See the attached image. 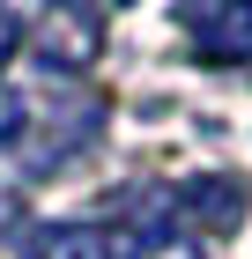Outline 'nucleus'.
Masks as SVG:
<instances>
[{
  "mask_svg": "<svg viewBox=\"0 0 252 259\" xmlns=\"http://www.w3.org/2000/svg\"><path fill=\"white\" fill-rule=\"evenodd\" d=\"M97 126H104V97H59V74H45V89H0V156L22 178L89 148Z\"/></svg>",
  "mask_w": 252,
  "mask_h": 259,
  "instance_id": "obj_1",
  "label": "nucleus"
},
{
  "mask_svg": "<svg viewBox=\"0 0 252 259\" xmlns=\"http://www.w3.org/2000/svg\"><path fill=\"white\" fill-rule=\"evenodd\" d=\"M178 30L208 67L252 60V0H178Z\"/></svg>",
  "mask_w": 252,
  "mask_h": 259,
  "instance_id": "obj_2",
  "label": "nucleus"
},
{
  "mask_svg": "<svg viewBox=\"0 0 252 259\" xmlns=\"http://www.w3.org/2000/svg\"><path fill=\"white\" fill-rule=\"evenodd\" d=\"M97 15H89V8H75V0H59L52 15L38 22V30H30V60L45 67V74H82V67L97 60Z\"/></svg>",
  "mask_w": 252,
  "mask_h": 259,
  "instance_id": "obj_3",
  "label": "nucleus"
},
{
  "mask_svg": "<svg viewBox=\"0 0 252 259\" xmlns=\"http://www.w3.org/2000/svg\"><path fill=\"white\" fill-rule=\"evenodd\" d=\"M119 259H208V252H200V237H193V230H178V222H156V230H134Z\"/></svg>",
  "mask_w": 252,
  "mask_h": 259,
  "instance_id": "obj_4",
  "label": "nucleus"
},
{
  "mask_svg": "<svg viewBox=\"0 0 252 259\" xmlns=\"http://www.w3.org/2000/svg\"><path fill=\"white\" fill-rule=\"evenodd\" d=\"M186 207H200L208 222H237V215H245V178H223V185H193V193H186Z\"/></svg>",
  "mask_w": 252,
  "mask_h": 259,
  "instance_id": "obj_5",
  "label": "nucleus"
},
{
  "mask_svg": "<svg viewBox=\"0 0 252 259\" xmlns=\"http://www.w3.org/2000/svg\"><path fill=\"white\" fill-rule=\"evenodd\" d=\"M30 259H104V244H97V230H45L30 244Z\"/></svg>",
  "mask_w": 252,
  "mask_h": 259,
  "instance_id": "obj_6",
  "label": "nucleus"
},
{
  "mask_svg": "<svg viewBox=\"0 0 252 259\" xmlns=\"http://www.w3.org/2000/svg\"><path fill=\"white\" fill-rule=\"evenodd\" d=\"M8 52H15V15L0 8V60H8Z\"/></svg>",
  "mask_w": 252,
  "mask_h": 259,
  "instance_id": "obj_7",
  "label": "nucleus"
}]
</instances>
